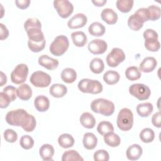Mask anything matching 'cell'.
Masks as SVG:
<instances>
[{
	"label": "cell",
	"instance_id": "ab89813d",
	"mask_svg": "<svg viewBox=\"0 0 161 161\" xmlns=\"http://www.w3.org/2000/svg\"><path fill=\"white\" fill-rule=\"evenodd\" d=\"M19 145L23 149L29 150L33 147L34 140L30 135H23L20 138Z\"/></svg>",
	"mask_w": 161,
	"mask_h": 161
},
{
	"label": "cell",
	"instance_id": "c3c4849f",
	"mask_svg": "<svg viewBox=\"0 0 161 161\" xmlns=\"http://www.w3.org/2000/svg\"><path fill=\"white\" fill-rule=\"evenodd\" d=\"M92 3L96 6L101 7L103 6L106 3V0H97V1H92Z\"/></svg>",
	"mask_w": 161,
	"mask_h": 161
},
{
	"label": "cell",
	"instance_id": "4316f807",
	"mask_svg": "<svg viewBox=\"0 0 161 161\" xmlns=\"http://www.w3.org/2000/svg\"><path fill=\"white\" fill-rule=\"evenodd\" d=\"M61 79L65 83H73L77 79V73L72 68H65L61 72Z\"/></svg>",
	"mask_w": 161,
	"mask_h": 161
},
{
	"label": "cell",
	"instance_id": "e0dca14e",
	"mask_svg": "<svg viewBox=\"0 0 161 161\" xmlns=\"http://www.w3.org/2000/svg\"><path fill=\"white\" fill-rule=\"evenodd\" d=\"M157 62L153 57H147L140 63L139 70L144 73L152 72L157 67Z\"/></svg>",
	"mask_w": 161,
	"mask_h": 161
},
{
	"label": "cell",
	"instance_id": "f35d334b",
	"mask_svg": "<svg viewBox=\"0 0 161 161\" xmlns=\"http://www.w3.org/2000/svg\"><path fill=\"white\" fill-rule=\"evenodd\" d=\"M97 131L100 135L104 136L107 133L113 131L114 127L111 123L106 121H102L98 124Z\"/></svg>",
	"mask_w": 161,
	"mask_h": 161
},
{
	"label": "cell",
	"instance_id": "52a82bcc",
	"mask_svg": "<svg viewBox=\"0 0 161 161\" xmlns=\"http://www.w3.org/2000/svg\"><path fill=\"white\" fill-rule=\"evenodd\" d=\"M78 89L84 93L96 94L101 93L103 91V85L97 80L90 79H83L78 83Z\"/></svg>",
	"mask_w": 161,
	"mask_h": 161
},
{
	"label": "cell",
	"instance_id": "9a60e30c",
	"mask_svg": "<svg viewBox=\"0 0 161 161\" xmlns=\"http://www.w3.org/2000/svg\"><path fill=\"white\" fill-rule=\"evenodd\" d=\"M87 22V18L84 14L77 13L68 21L67 26L70 29H77L84 26Z\"/></svg>",
	"mask_w": 161,
	"mask_h": 161
},
{
	"label": "cell",
	"instance_id": "d6a6232c",
	"mask_svg": "<svg viewBox=\"0 0 161 161\" xmlns=\"http://www.w3.org/2000/svg\"><path fill=\"white\" fill-rule=\"evenodd\" d=\"M119 79V73L114 70H108L103 75V80L108 85H114L118 83Z\"/></svg>",
	"mask_w": 161,
	"mask_h": 161
},
{
	"label": "cell",
	"instance_id": "681fc988",
	"mask_svg": "<svg viewBox=\"0 0 161 161\" xmlns=\"http://www.w3.org/2000/svg\"><path fill=\"white\" fill-rule=\"evenodd\" d=\"M7 82V77L2 71L1 72V86H3Z\"/></svg>",
	"mask_w": 161,
	"mask_h": 161
},
{
	"label": "cell",
	"instance_id": "d6986e66",
	"mask_svg": "<svg viewBox=\"0 0 161 161\" xmlns=\"http://www.w3.org/2000/svg\"><path fill=\"white\" fill-rule=\"evenodd\" d=\"M101 17L102 19L108 25L115 24L118 18L117 13L111 8L104 9L101 13Z\"/></svg>",
	"mask_w": 161,
	"mask_h": 161
},
{
	"label": "cell",
	"instance_id": "44dd1931",
	"mask_svg": "<svg viewBox=\"0 0 161 161\" xmlns=\"http://www.w3.org/2000/svg\"><path fill=\"white\" fill-rule=\"evenodd\" d=\"M55 153L54 148L52 145L48 143L43 144L39 150V154L43 160L48 161L52 160L53 156Z\"/></svg>",
	"mask_w": 161,
	"mask_h": 161
},
{
	"label": "cell",
	"instance_id": "836d02e7",
	"mask_svg": "<svg viewBox=\"0 0 161 161\" xmlns=\"http://www.w3.org/2000/svg\"><path fill=\"white\" fill-rule=\"evenodd\" d=\"M90 70L94 74L101 73L104 69V64L100 58H94L89 64Z\"/></svg>",
	"mask_w": 161,
	"mask_h": 161
},
{
	"label": "cell",
	"instance_id": "277c9868",
	"mask_svg": "<svg viewBox=\"0 0 161 161\" xmlns=\"http://www.w3.org/2000/svg\"><path fill=\"white\" fill-rule=\"evenodd\" d=\"M116 123L118 128L123 131L131 129L133 125V114L132 111L127 108L121 109L117 116Z\"/></svg>",
	"mask_w": 161,
	"mask_h": 161
},
{
	"label": "cell",
	"instance_id": "83f0119b",
	"mask_svg": "<svg viewBox=\"0 0 161 161\" xmlns=\"http://www.w3.org/2000/svg\"><path fill=\"white\" fill-rule=\"evenodd\" d=\"M136 112L141 117H147L153 111V107L150 103H140L136 106Z\"/></svg>",
	"mask_w": 161,
	"mask_h": 161
},
{
	"label": "cell",
	"instance_id": "5b68a950",
	"mask_svg": "<svg viewBox=\"0 0 161 161\" xmlns=\"http://www.w3.org/2000/svg\"><path fill=\"white\" fill-rule=\"evenodd\" d=\"M147 21L146 8H142L128 18V25L131 30L138 31L143 27L144 23Z\"/></svg>",
	"mask_w": 161,
	"mask_h": 161
},
{
	"label": "cell",
	"instance_id": "d4e9b609",
	"mask_svg": "<svg viewBox=\"0 0 161 161\" xmlns=\"http://www.w3.org/2000/svg\"><path fill=\"white\" fill-rule=\"evenodd\" d=\"M82 143L87 150H93L97 145V138L94 133L87 132L84 135Z\"/></svg>",
	"mask_w": 161,
	"mask_h": 161
},
{
	"label": "cell",
	"instance_id": "d590c367",
	"mask_svg": "<svg viewBox=\"0 0 161 161\" xmlns=\"http://www.w3.org/2000/svg\"><path fill=\"white\" fill-rule=\"evenodd\" d=\"M126 77L131 80H136L141 77V72L138 67L136 66H131L128 67L125 70Z\"/></svg>",
	"mask_w": 161,
	"mask_h": 161
},
{
	"label": "cell",
	"instance_id": "4fadbf2b",
	"mask_svg": "<svg viewBox=\"0 0 161 161\" xmlns=\"http://www.w3.org/2000/svg\"><path fill=\"white\" fill-rule=\"evenodd\" d=\"M125 59L124 52L119 48H113L106 57V63L111 67H116Z\"/></svg>",
	"mask_w": 161,
	"mask_h": 161
},
{
	"label": "cell",
	"instance_id": "e575fe53",
	"mask_svg": "<svg viewBox=\"0 0 161 161\" xmlns=\"http://www.w3.org/2000/svg\"><path fill=\"white\" fill-rule=\"evenodd\" d=\"M62 161H83V158L74 150L65 151L62 157Z\"/></svg>",
	"mask_w": 161,
	"mask_h": 161
},
{
	"label": "cell",
	"instance_id": "7402d4cb",
	"mask_svg": "<svg viewBox=\"0 0 161 161\" xmlns=\"http://www.w3.org/2000/svg\"><path fill=\"white\" fill-rule=\"evenodd\" d=\"M67 92V88L65 86L62 84H53L49 89L50 94L56 98L64 97Z\"/></svg>",
	"mask_w": 161,
	"mask_h": 161
},
{
	"label": "cell",
	"instance_id": "ee69618b",
	"mask_svg": "<svg viewBox=\"0 0 161 161\" xmlns=\"http://www.w3.org/2000/svg\"><path fill=\"white\" fill-rule=\"evenodd\" d=\"M11 102V100L10 97L4 93L3 91L0 92V108L2 109L6 108L10 103Z\"/></svg>",
	"mask_w": 161,
	"mask_h": 161
},
{
	"label": "cell",
	"instance_id": "7bdbcfd3",
	"mask_svg": "<svg viewBox=\"0 0 161 161\" xmlns=\"http://www.w3.org/2000/svg\"><path fill=\"white\" fill-rule=\"evenodd\" d=\"M16 89H17L14 86H8L3 89V92L4 93H5L6 94H7L10 97L11 102H13L16 99V96H17Z\"/></svg>",
	"mask_w": 161,
	"mask_h": 161
},
{
	"label": "cell",
	"instance_id": "6da1fadb",
	"mask_svg": "<svg viewBox=\"0 0 161 161\" xmlns=\"http://www.w3.org/2000/svg\"><path fill=\"white\" fill-rule=\"evenodd\" d=\"M5 119L8 125L21 126L26 132L33 131L36 125L35 118L23 109H16L8 112Z\"/></svg>",
	"mask_w": 161,
	"mask_h": 161
},
{
	"label": "cell",
	"instance_id": "f1b7e54d",
	"mask_svg": "<svg viewBox=\"0 0 161 161\" xmlns=\"http://www.w3.org/2000/svg\"><path fill=\"white\" fill-rule=\"evenodd\" d=\"M104 141L106 144L111 147H116L119 146L121 143L119 136L113 131L105 134L104 135Z\"/></svg>",
	"mask_w": 161,
	"mask_h": 161
},
{
	"label": "cell",
	"instance_id": "ffe728a7",
	"mask_svg": "<svg viewBox=\"0 0 161 161\" xmlns=\"http://www.w3.org/2000/svg\"><path fill=\"white\" fill-rule=\"evenodd\" d=\"M34 106L39 112H45L50 107L49 99L43 95L38 96L34 100Z\"/></svg>",
	"mask_w": 161,
	"mask_h": 161
},
{
	"label": "cell",
	"instance_id": "f6af8a7d",
	"mask_svg": "<svg viewBox=\"0 0 161 161\" xmlns=\"http://www.w3.org/2000/svg\"><path fill=\"white\" fill-rule=\"evenodd\" d=\"M152 123L154 126L160 128L161 126V114L160 111L155 113L152 117Z\"/></svg>",
	"mask_w": 161,
	"mask_h": 161
},
{
	"label": "cell",
	"instance_id": "1f68e13d",
	"mask_svg": "<svg viewBox=\"0 0 161 161\" xmlns=\"http://www.w3.org/2000/svg\"><path fill=\"white\" fill-rule=\"evenodd\" d=\"M146 13L148 21L157 20L160 17V8L158 6L152 4L146 8Z\"/></svg>",
	"mask_w": 161,
	"mask_h": 161
},
{
	"label": "cell",
	"instance_id": "f546056e",
	"mask_svg": "<svg viewBox=\"0 0 161 161\" xmlns=\"http://www.w3.org/2000/svg\"><path fill=\"white\" fill-rule=\"evenodd\" d=\"M89 33L94 36H101L105 33L104 26L99 22H93L88 28Z\"/></svg>",
	"mask_w": 161,
	"mask_h": 161
},
{
	"label": "cell",
	"instance_id": "bcb514c9",
	"mask_svg": "<svg viewBox=\"0 0 161 161\" xmlns=\"http://www.w3.org/2000/svg\"><path fill=\"white\" fill-rule=\"evenodd\" d=\"M31 1L30 0H16L15 1V4L16 6L21 9H26L30 4Z\"/></svg>",
	"mask_w": 161,
	"mask_h": 161
},
{
	"label": "cell",
	"instance_id": "74e56055",
	"mask_svg": "<svg viewBox=\"0 0 161 161\" xmlns=\"http://www.w3.org/2000/svg\"><path fill=\"white\" fill-rule=\"evenodd\" d=\"M134 1L133 0H118L116 5L118 10L122 13H128L133 6Z\"/></svg>",
	"mask_w": 161,
	"mask_h": 161
},
{
	"label": "cell",
	"instance_id": "8992f818",
	"mask_svg": "<svg viewBox=\"0 0 161 161\" xmlns=\"http://www.w3.org/2000/svg\"><path fill=\"white\" fill-rule=\"evenodd\" d=\"M69 42L68 38L65 35H58L50 45L49 50L50 53L57 57L62 55L69 48Z\"/></svg>",
	"mask_w": 161,
	"mask_h": 161
},
{
	"label": "cell",
	"instance_id": "2e32d148",
	"mask_svg": "<svg viewBox=\"0 0 161 161\" xmlns=\"http://www.w3.org/2000/svg\"><path fill=\"white\" fill-rule=\"evenodd\" d=\"M38 64L48 70H54L58 66V60L50 57L47 55H42L38 60Z\"/></svg>",
	"mask_w": 161,
	"mask_h": 161
},
{
	"label": "cell",
	"instance_id": "3957f363",
	"mask_svg": "<svg viewBox=\"0 0 161 161\" xmlns=\"http://www.w3.org/2000/svg\"><path fill=\"white\" fill-rule=\"evenodd\" d=\"M91 108L93 112L105 116L113 114L115 109L114 103L104 98H98L92 101L91 103Z\"/></svg>",
	"mask_w": 161,
	"mask_h": 161
},
{
	"label": "cell",
	"instance_id": "484cf974",
	"mask_svg": "<svg viewBox=\"0 0 161 161\" xmlns=\"http://www.w3.org/2000/svg\"><path fill=\"white\" fill-rule=\"evenodd\" d=\"M71 38L74 44L78 47H83L87 42L86 35L81 31H74L71 34Z\"/></svg>",
	"mask_w": 161,
	"mask_h": 161
},
{
	"label": "cell",
	"instance_id": "4dcf8cb0",
	"mask_svg": "<svg viewBox=\"0 0 161 161\" xmlns=\"http://www.w3.org/2000/svg\"><path fill=\"white\" fill-rule=\"evenodd\" d=\"M74 138L69 133L62 134L58 138V143L59 145L64 148L72 147L74 145Z\"/></svg>",
	"mask_w": 161,
	"mask_h": 161
},
{
	"label": "cell",
	"instance_id": "9c48e42d",
	"mask_svg": "<svg viewBox=\"0 0 161 161\" xmlns=\"http://www.w3.org/2000/svg\"><path fill=\"white\" fill-rule=\"evenodd\" d=\"M129 92L133 97L140 101L148 99L151 94L150 88L145 84L136 83L131 85L129 87Z\"/></svg>",
	"mask_w": 161,
	"mask_h": 161
},
{
	"label": "cell",
	"instance_id": "5bb4252c",
	"mask_svg": "<svg viewBox=\"0 0 161 161\" xmlns=\"http://www.w3.org/2000/svg\"><path fill=\"white\" fill-rule=\"evenodd\" d=\"M87 48L89 51L92 54L99 55L104 53L106 51L108 44L103 40L94 39L89 43Z\"/></svg>",
	"mask_w": 161,
	"mask_h": 161
},
{
	"label": "cell",
	"instance_id": "603a6c76",
	"mask_svg": "<svg viewBox=\"0 0 161 161\" xmlns=\"http://www.w3.org/2000/svg\"><path fill=\"white\" fill-rule=\"evenodd\" d=\"M17 96L23 101H28L32 96V89L27 84H22L16 89Z\"/></svg>",
	"mask_w": 161,
	"mask_h": 161
},
{
	"label": "cell",
	"instance_id": "7a4b0ae2",
	"mask_svg": "<svg viewBox=\"0 0 161 161\" xmlns=\"http://www.w3.org/2000/svg\"><path fill=\"white\" fill-rule=\"evenodd\" d=\"M24 28L28 37V43L35 44L46 41L42 31V24L38 19L36 18L27 19L24 23Z\"/></svg>",
	"mask_w": 161,
	"mask_h": 161
},
{
	"label": "cell",
	"instance_id": "8fae6325",
	"mask_svg": "<svg viewBox=\"0 0 161 161\" xmlns=\"http://www.w3.org/2000/svg\"><path fill=\"white\" fill-rule=\"evenodd\" d=\"M28 74V67L25 64L17 65L11 73V80L16 84L23 83L27 78Z\"/></svg>",
	"mask_w": 161,
	"mask_h": 161
},
{
	"label": "cell",
	"instance_id": "ba28073f",
	"mask_svg": "<svg viewBox=\"0 0 161 161\" xmlns=\"http://www.w3.org/2000/svg\"><path fill=\"white\" fill-rule=\"evenodd\" d=\"M143 35L146 49L150 52H157L160 47V44L158 40V35L156 31L153 29H147L143 32Z\"/></svg>",
	"mask_w": 161,
	"mask_h": 161
},
{
	"label": "cell",
	"instance_id": "8d00e7d4",
	"mask_svg": "<svg viewBox=\"0 0 161 161\" xmlns=\"http://www.w3.org/2000/svg\"><path fill=\"white\" fill-rule=\"evenodd\" d=\"M140 138L143 143H150L155 138V133L153 130L150 128H145L143 129L140 133Z\"/></svg>",
	"mask_w": 161,
	"mask_h": 161
},
{
	"label": "cell",
	"instance_id": "cb8c5ba5",
	"mask_svg": "<svg viewBox=\"0 0 161 161\" xmlns=\"http://www.w3.org/2000/svg\"><path fill=\"white\" fill-rule=\"evenodd\" d=\"M79 121L82 126L87 129H92L96 125V119L94 116L88 112L83 113L80 116Z\"/></svg>",
	"mask_w": 161,
	"mask_h": 161
},
{
	"label": "cell",
	"instance_id": "30bf717a",
	"mask_svg": "<svg viewBox=\"0 0 161 161\" xmlns=\"http://www.w3.org/2000/svg\"><path fill=\"white\" fill-rule=\"evenodd\" d=\"M52 78L49 74L43 71L34 72L30 76V82L36 87H47L51 83Z\"/></svg>",
	"mask_w": 161,
	"mask_h": 161
},
{
	"label": "cell",
	"instance_id": "ac0fdd59",
	"mask_svg": "<svg viewBox=\"0 0 161 161\" xmlns=\"http://www.w3.org/2000/svg\"><path fill=\"white\" fill-rule=\"evenodd\" d=\"M143 153V149L138 144H133L126 150V157L130 160H136L140 158Z\"/></svg>",
	"mask_w": 161,
	"mask_h": 161
},
{
	"label": "cell",
	"instance_id": "b9f144b4",
	"mask_svg": "<svg viewBox=\"0 0 161 161\" xmlns=\"http://www.w3.org/2000/svg\"><path fill=\"white\" fill-rule=\"evenodd\" d=\"M95 161H108L109 155L108 152L105 150H98L96 151L93 155Z\"/></svg>",
	"mask_w": 161,
	"mask_h": 161
},
{
	"label": "cell",
	"instance_id": "7dc6e473",
	"mask_svg": "<svg viewBox=\"0 0 161 161\" xmlns=\"http://www.w3.org/2000/svg\"><path fill=\"white\" fill-rule=\"evenodd\" d=\"M0 28H1V31H0V35H1V40H3L4 39H6L8 36H9V31L6 26L3 24L2 23H0Z\"/></svg>",
	"mask_w": 161,
	"mask_h": 161
},
{
	"label": "cell",
	"instance_id": "60d3db41",
	"mask_svg": "<svg viewBox=\"0 0 161 161\" xmlns=\"http://www.w3.org/2000/svg\"><path fill=\"white\" fill-rule=\"evenodd\" d=\"M3 136L4 140L8 143H14L18 139V135L12 129H7L4 131Z\"/></svg>",
	"mask_w": 161,
	"mask_h": 161
},
{
	"label": "cell",
	"instance_id": "7c38bea8",
	"mask_svg": "<svg viewBox=\"0 0 161 161\" xmlns=\"http://www.w3.org/2000/svg\"><path fill=\"white\" fill-rule=\"evenodd\" d=\"M53 7L62 18H67L74 11V6L68 0H55Z\"/></svg>",
	"mask_w": 161,
	"mask_h": 161
}]
</instances>
